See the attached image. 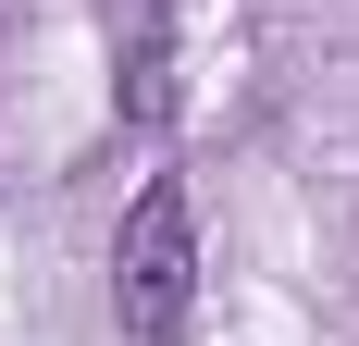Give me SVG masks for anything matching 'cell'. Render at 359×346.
Wrapping results in <instances>:
<instances>
[{"instance_id": "cell-1", "label": "cell", "mask_w": 359, "mask_h": 346, "mask_svg": "<svg viewBox=\"0 0 359 346\" xmlns=\"http://www.w3.org/2000/svg\"><path fill=\"white\" fill-rule=\"evenodd\" d=\"M186 297H198V235H186V186L161 173V186H137L124 235H111V310H124V334L174 346L186 334Z\"/></svg>"}]
</instances>
